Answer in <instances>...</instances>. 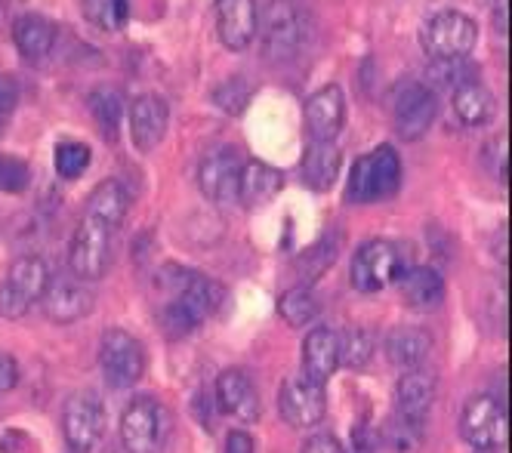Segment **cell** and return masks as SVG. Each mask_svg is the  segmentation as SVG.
Returning a JSON list of instances; mask_svg holds the SVG:
<instances>
[{
  "instance_id": "cell-1",
  "label": "cell",
  "mask_w": 512,
  "mask_h": 453,
  "mask_svg": "<svg viewBox=\"0 0 512 453\" xmlns=\"http://www.w3.org/2000/svg\"><path fill=\"white\" fill-rule=\"evenodd\" d=\"M161 284L170 290V302L161 312V321L173 336H186L201 327L223 302V287L189 269H164Z\"/></svg>"
},
{
  "instance_id": "cell-2",
  "label": "cell",
  "mask_w": 512,
  "mask_h": 453,
  "mask_svg": "<svg viewBox=\"0 0 512 453\" xmlns=\"http://www.w3.org/2000/svg\"><path fill=\"white\" fill-rule=\"evenodd\" d=\"M256 34H260L263 56L272 62H284L294 59L309 44L312 22L297 0H272L260 16Z\"/></svg>"
},
{
  "instance_id": "cell-3",
  "label": "cell",
  "mask_w": 512,
  "mask_h": 453,
  "mask_svg": "<svg viewBox=\"0 0 512 453\" xmlns=\"http://www.w3.org/2000/svg\"><path fill=\"white\" fill-rule=\"evenodd\" d=\"M398 182H401V161L395 155V148L380 145V148L368 151V155L355 161V167L349 173L346 198L355 204L386 201L398 192Z\"/></svg>"
},
{
  "instance_id": "cell-4",
  "label": "cell",
  "mask_w": 512,
  "mask_h": 453,
  "mask_svg": "<svg viewBox=\"0 0 512 453\" xmlns=\"http://www.w3.org/2000/svg\"><path fill=\"white\" fill-rule=\"evenodd\" d=\"M479 44V25L460 10H438L420 28V47L429 59H466Z\"/></svg>"
},
{
  "instance_id": "cell-5",
  "label": "cell",
  "mask_w": 512,
  "mask_h": 453,
  "mask_svg": "<svg viewBox=\"0 0 512 453\" xmlns=\"http://www.w3.org/2000/svg\"><path fill=\"white\" fill-rule=\"evenodd\" d=\"M47 284H50L47 262L41 256H19L10 266L7 278L0 281V315L22 318L44 296Z\"/></svg>"
},
{
  "instance_id": "cell-6",
  "label": "cell",
  "mask_w": 512,
  "mask_h": 453,
  "mask_svg": "<svg viewBox=\"0 0 512 453\" xmlns=\"http://www.w3.org/2000/svg\"><path fill=\"white\" fill-rule=\"evenodd\" d=\"M167 410L161 401L142 395L133 398L121 413V444L127 453H158L167 438Z\"/></svg>"
},
{
  "instance_id": "cell-7",
  "label": "cell",
  "mask_w": 512,
  "mask_h": 453,
  "mask_svg": "<svg viewBox=\"0 0 512 453\" xmlns=\"http://www.w3.org/2000/svg\"><path fill=\"white\" fill-rule=\"evenodd\" d=\"M112 232L105 222L84 216L75 229L68 247V266L78 275V281H99L108 272V262H112Z\"/></svg>"
},
{
  "instance_id": "cell-8",
  "label": "cell",
  "mask_w": 512,
  "mask_h": 453,
  "mask_svg": "<svg viewBox=\"0 0 512 453\" xmlns=\"http://www.w3.org/2000/svg\"><path fill=\"white\" fill-rule=\"evenodd\" d=\"M65 441L75 453H99L105 441V407L93 392H75L62 410Z\"/></svg>"
},
{
  "instance_id": "cell-9",
  "label": "cell",
  "mask_w": 512,
  "mask_h": 453,
  "mask_svg": "<svg viewBox=\"0 0 512 453\" xmlns=\"http://www.w3.org/2000/svg\"><path fill=\"white\" fill-rule=\"evenodd\" d=\"M99 364L112 389H130L145 373V349L127 330H105L99 343Z\"/></svg>"
},
{
  "instance_id": "cell-10",
  "label": "cell",
  "mask_w": 512,
  "mask_h": 453,
  "mask_svg": "<svg viewBox=\"0 0 512 453\" xmlns=\"http://www.w3.org/2000/svg\"><path fill=\"white\" fill-rule=\"evenodd\" d=\"M405 272V259H401V250L386 241H368L352 259V287L361 293H377L383 287H389L392 281L401 278Z\"/></svg>"
},
{
  "instance_id": "cell-11",
  "label": "cell",
  "mask_w": 512,
  "mask_h": 453,
  "mask_svg": "<svg viewBox=\"0 0 512 453\" xmlns=\"http://www.w3.org/2000/svg\"><path fill=\"white\" fill-rule=\"evenodd\" d=\"M460 435L475 450H500L506 444V410L491 395H475L460 413Z\"/></svg>"
},
{
  "instance_id": "cell-12",
  "label": "cell",
  "mask_w": 512,
  "mask_h": 453,
  "mask_svg": "<svg viewBox=\"0 0 512 453\" xmlns=\"http://www.w3.org/2000/svg\"><path fill=\"white\" fill-rule=\"evenodd\" d=\"M278 413H281V420L294 429L318 426L327 413L324 386L306 380V376H300V380H287L278 392Z\"/></svg>"
},
{
  "instance_id": "cell-13",
  "label": "cell",
  "mask_w": 512,
  "mask_h": 453,
  "mask_svg": "<svg viewBox=\"0 0 512 453\" xmlns=\"http://www.w3.org/2000/svg\"><path fill=\"white\" fill-rule=\"evenodd\" d=\"M392 121L401 139H420L429 133L432 121H435V93L426 84H401L395 90V102H392Z\"/></svg>"
},
{
  "instance_id": "cell-14",
  "label": "cell",
  "mask_w": 512,
  "mask_h": 453,
  "mask_svg": "<svg viewBox=\"0 0 512 453\" xmlns=\"http://www.w3.org/2000/svg\"><path fill=\"white\" fill-rule=\"evenodd\" d=\"M241 151L232 145H223L210 151L201 164L198 182H201V192L213 201V204H232L238 201V182H241Z\"/></svg>"
},
{
  "instance_id": "cell-15",
  "label": "cell",
  "mask_w": 512,
  "mask_h": 453,
  "mask_svg": "<svg viewBox=\"0 0 512 453\" xmlns=\"http://www.w3.org/2000/svg\"><path fill=\"white\" fill-rule=\"evenodd\" d=\"M130 139L139 151H155L170 124V105L158 93H142L130 105Z\"/></svg>"
},
{
  "instance_id": "cell-16",
  "label": "cell",
  "mask_w": 512,
  "mask_h": 453,
  "mask_svg": "<svg viewBox=\"0 0 512 453\" xmlns=\"http://www.w3.org/2000/svg\"><path fill=\"white\" fill-rule=\"evenodd\" d=\"M260 13H256V0H216V34L226 50H247L256 37Z\"/></svg>"
},
{
  "instance_id": "cell-17",
  "label": "cell",
  "mask_w": 512,
  "mask_h": 453,
  "mask_svg": "<svg viewBox=\"0 0 512 453\" xmlns=\"http://www.w3.org/2000/svg\"><path fill=\"white\" fill-rule=\"evenodd\" d=\"M346 121V96L337 84H327L306 102V127L312 142H334Z\"/></svg>"
},
{
  "instance_id": "cell-18",
  "label": "cell",
  "mask_w": 512,
  "mask_h": 453,
  "mask_svg": "<svg viewBox=\"0 0 512 453\" xmlns=\"http://www.w3.org/2000/svg\"><path fill=\"white\" fill-rule=\"evenodd\" d=\"M216 401L223 407L229 417L241 420V423H253L260 420V392H256L250 373L241 367L223 370L216 380Z\"/></svg>"
},
{
  "instance_id": "cell-19",
  "label": "cell",
  "mask_w": 512,
  "mask_h": 453,
  "mask_svg": "<svg viewBox=\"0 0 512 453\" xmlns=\"http://www.w3.org/2000/svg\"><path fill=\"white\" fill-rule=\"evenodd\" d=\"M395 404H398V417L420 429L435 404V376L423 367L405 370L395 386Z\"/></svg>"
},
{
  "instance_id": "cell-20",
  "label": "cell",
  "mask_w": 512,
  "mask_h": 453,
  "mask_svg": "<svg viewBox=\"0 0 512 453\" xmlns=\"http://www.w3.org/2000/svg\"><path fill=\"white\" fill-rule=\"evenodd\" d=\"M41 299L47 318L56 324H75L93 309V290L84 281H68V278L50 281Z\"/></svg>"
},
{
  "instance_id": "cell-21",
  "label": "cell",
  "mask_w": 512,
  "mask_h": 453,
  "mask_svg": "<svg viewBox=\"0 0 512 453\" xmlns=\"http://www.w3.org/2000/svg\"><path fill=\"white\" fill-rule=\"evenodd\" d=\"M340 367V339L331 327H315L303 343V376L312 383H327Z\"/></svg>"
},
{
  "instance_id": "cell-22",
  "label": "cell",
  "mask_w": 512,
  "mask_h": 453,
  "mask_svg": "<svg viewBox=\"0 0 512 453\" xmlns=\"http://www.w3.org/2000/svg\"><path fill=\"white\" fill-rule=\"evenodd\" d=\"M398 284H401V299H405L408 306L417 312H432L445 302V281L429 266H417V269L401 272Z\"/></svg>"
},
{
  "instance_id": "cell-23",
  "label": "cell",
  "mask_w": 512,
  "mask_h": 453,
  "mask_svg": "<svg viewBox=\"0 0 512 453\" xmlns=\"http://www.w3.org/2000/svg\"><path fill=\"white\" fill-rule=\"evenodd\" d=\"M451 105H454V115L466 127H485L497 115V99H494V93L479 78L460 84L451 93Z\"/></svg>"
},
{
  "instance_id": "cell-24",
  "label": "cell",
  "mask_w": 512,
  "mask_h": 453,
  "mask_svg": "<svg viewBox=\"0 0 512 453\" xmlns=\"http://www.w3.org/2000/svg\"><path fill=\"white\" fill-rule=\"evenodd\" d=\"M56 37H59V28L47 16H38V13H25L13 25V41L19 53L31 62L50 56L56 47Z\"/></svg>"
},
{
  "instance_id": "cell-25",
  "label": "cell",
  "mask_w": 512,
  "mask_h": 453,
  "mask_svg": "<svg viewBox=\"0 0 512 453\" xmlns=\"http://www.w3.org/2000/svg\"><path fill=\"white\" fill-rule=\"evenodd\" d=\"M284 176L281 170L260 164V161H250L241 167V182H238V201L244 207H263L269 201H275V195L281 192Z\"/></svg>"
},
{
  "instance_id": "cell-26",
  "label": "cell",
  "mask_w": 512,
  "mask_h": 453,
  "mask_svg": "<svg viewBox=\"0 0 512 453\" xmlns=\"http://www.w3.org/2000/svg\"><path fill=\"white\" fill-rule=\"evenodd\" d=\"M429 352H432V336L423 327H395L386 336V355L401 370L423 367Z\"/></svg>"
},
{
  "instance_id": "cell-27",
  "label": "cell",
  "mask_w": 512,
  "mask_h": 453,
  "mask_svg": "<svg viewBox=\"0 0 512 453\" xmlns=\"http://www.w3.org/2000/svg\"><path fill=\"white\" fill-rule=\"evenodd\" d=\"M130 213V192L118 179H105L99 182L90 198H87V216L105 222L108 229H118Z\"/></svg>"
},
{
  "instance_id": "cell-28",
  "label": "cell",
  "mask_w": 512,
  "mask_h": 453,
  "mask_svg": "<svg viewBox=\"0 0 512 453\" xmlns=\"http://www.w3.org/2000/svg\"><path fill=\"white\" fill-rule=\"evenodd\" d=\"M343 155L334 142H312L303 158V179L315 192H327L340 176Z\"/></svg>"
},
{
  "instance_id": "cell-29",
  "label": "cell",
  "mask_w": 512,
  "mask_h": 453,
  "mask_svg": "<svg viewBox=\"0 0 512 453\" xmlns=\"http://www.w3.org/2000/svg\"><path fill=\"white\" fill-rule=\"evenodd\" d=\"M90 111H93V118L102 130V136L108 142H115L118 139V130H121V118H124V99L118 90L112 87H99L90 93Z\"/></svg>"
},
{
  "instance_id": "cell-30",
  "label": "cell",
  "mask_w": 512,
  "mask_h": 453,
  "mask_svg": "<svg viewBox=\"0 0 512 453\" xmlns=\"http://www.w3.org/2000/svg\"><path fill=\"white\" fill-rule=\"evenodd\" d=\"M278 312L290 327H306L318 318L321 306H318V296L312 293V287L300 284V287H290L281 302H278Z\"/></svg>"
},
{
  "instance_id": "cell-31",
  "label": "cell",
  "mask_w": 512,
  "mask_h": 453,
  "mask_svg": "<svg viewBox=\"0 0 512 453\" xmlns=\"http://www.w3.org/2000/svg\"><path fill=\"white\" fill-rule=\"evenodd\" d=\"M81 10L102 31H121L130 22V0H81Z\"/></svg>"
},
{
  "instance_id": "cell-32",
  "label": "cell",
  "mask_w": 512,
  "mask_h": 453,
  "mask_svg": "<svg viewBox=\"0 0 512 453\" xmlns=\"http://www.w3.org/2000/svg\"><path fill=\"white\" fill-rule=\"evenodd\" d=\"M429 84L432 87H445V90H457L466 81H475V68L466 59H432L429 65Z\"/></svg>"
},
{
  "instance_id": "cell-33",
  "label": "cell",
  "mask_w": 512,
  "mask_h": 453,
  "mask_svg": "<svg viewBox=\"0 0 512 453\" xmlns=\"http://www.w3.org/2000/svg\"><path fill=\"white\" fill-rule=\"evenodd\" d=\"M340 339V364L346 367H364L371 361L374 355V339L368 330H361V327H349L346 333H337Z\"/></svg>"
},
{
  "instance_id": "cell-34",
  "label": "cell",
  "mask_w": 512,
  "mask_h": 453,
  "mask_svg": "<svg viewBox=\"0 0 512 453\" xmlns=\"http://www.w3.org/2000/svg\"><path fill=\"white\" fill-rule=\"evenodd\" d=\"M90 167V148L84 142H62L56 148V173L62 179H78Z\"/></svg>"
},
{
  "instance_id": "cell-35",
  "label": "cell",
  "mask_w": 512,
  "mask_h": 453,
  "mask_svg": "<svg viewBox=\"0 0 512 453\" xmlns=\"http://www.w3.org/2000/svg\"><path fill=\"white\" fill-rule=\"evenodd\" d=\"M213 102L226 111V115H241V111L247 108V102H250V87H247V81L244 78H232V81H226L223 87H219L216 93H213Z\"/></svg>"
},
{
  "instance_id": "cell-36",
  "label": "cell",
  "mask_w": 512,
  "mask_h": 453,
  "mask_svg": "<svg viewBox=\"0 0 512 453\" xmlns=\"http://www.w3.org/2000/svg\"><path fill=\"white\" fill-rule=\"evenodd\" d=\"M31 182L28 164L13 158V155H0V192H25Z\"/></svg>"
},
{
  "instance_id": "cell-37",
  "label": "cell",
  "mask_w": 512,
  "mask_h": 453,
  "mask_svg": "<svg viewBox=\"0 0 512 453\" xmlns=\"http://www.w3.org/2000/svg\"><path fill=\"white\" fill-rule=\"evenodd\" d=\"M19 383V364L13 355L0 352V392H10Z\"/></svg>"
},
{
  "instance_id": "cell-38",
  "label": "cell",
  "mask_w": 512,
  "mask_h": 453,
  "mask_svg": "<svg viewBox=\"0 0 512 453\" xmlns=\"http://www.w3.org/2000/svg\"><path fill=\"white\" fill-rule=\"evenodd\" d=\"M303 453H346L343 444L334 435H312L303 447Z\"/></svg>"
},
{
  "instance_id": "cell-39",
  "label": "cell",
  "mask_w": 512,
  "mask_h": 453,
  "mask_svg": "<svg viewBox=\"0 0 512 453\" xmlns=\"http://www.w3.org/2000/svg\"><path fill=\"white\" fill-rule=\"evenodd\" d=\"M226 453H256V444L247 432H232L226 438Z\"/></svg>"
},
{
  "instance_id": "cell-40",
  "label": "cell",
  "mask_w": 512,
  "mask_h": 453,
  "mask_svg": "<svg viewBox=\"0 0 512 453\" xmlns=\"http://www.w3.org/2000/svg\"><path fill=\"white\" fill-rule=\"evenodd\" d=\"M494 25L500 34H506V0H497V7H494Z\"/></svg>"
},
{
  "instance_id": "cell-41",
  "label": "cell",
  "mask_w": 512,
  "mask_h": 453,
  "mask_svg": "<svg viewBox=\"0 0 512 453\" xmlns=\"http://www.w3.org/2000/svg\"><path fill=\"white\" fill-rule=\"evenodd\" d=\"M4 7H19V4H25V0H0Z\"/></svg>"
}]
</instances>
